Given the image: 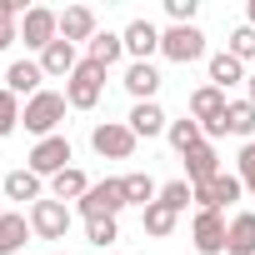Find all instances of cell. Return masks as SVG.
<instances>
[{"instance_id":"cell-3","label":"cell","mask_w":255,"mask_h":255,"mask_svg":"<svg viewBox=\"0 0 255 255\" xmlns=\"http://www.w3.org/2000/svg\"><path fill=\"white\" fill-rule=\"evenodd\" d=\"M160 55H165L170 65H195V60H205V30H200V25H170V30H160Z\"/></svg>"},{"instance_id":"cell-4","label":"cell","mask_w":255,"mask_h":255,"mask_svg":"<svg viewBox=\"0 0 255 255\" xmlns=\"http://www.w3.org/2000/svg\"><path fill=\"white\" fill-rule=\"evenodd\" d=\"M100 95H105V65L80 60V65H75V75L65 80V100H70V110H95V105H100Z\"/></svg>"},{"instance_id":"cell-36","label":"cell","mask_w":255,"mask_h":255,"mask_svg":"<svg viewBox=\"0 0 255 255\" xmlns=\"http://www.w3.org/2000/svg\"><path fill=\"white\" fill-rule=\"evenodd\" d=\"M245 100H250V105H255V75H250V80H245Z\"/></svg>"},{"instance_id":"cell-15","label":"cell","mask_w":255,"mask_h":255,"mask_svg":"<svg viewBox=\"0 0 255 255\" xmlns=\"http://www.w3.org/2000/svg\"><path fill=\"white\" fill-rule=\"evenodd\" d=\"M120 40H125V55H130V60H150V55L160 50V30H155L145 15L125 25V30H120Z\"/></svg>"},{"instance_id":"cell-6","label":"cell","mask_w":255,"mask_h":255,"mask_svg":"<svg viewBox=\"0 0 255 255\" xmlns=\"http://www.w3.org/2000/svg\"><path fill=\"white\" fill-rule=\"evenodd\" d=\"M20 40H25V50H45V45H55L60 40V15L55 10H45V5H30L25 15H20Z\"/></svg>"},{"instance_id":"cell-13","label":"cell","mask_w":255,"mask_h":255,"mask_svg":"<svg viewBox=\"0 0 255 255\" xmlns=\"http://www.w3.org/2000/svg\"><path fill=\"white\" fill-rule=\"evenodd\" d=\"M95 35H100V25H95V10H90V5H65V10H60V40H70V45L85 40V45H90Z\"/></svg>"},{"instance_id":"cell-22","label":"cell","mask_w":255,"mask_h":255,"mask_svg":"<svg viewBox=\"0 0 255 255\" xmlns=\"http://www.w3.org/2000/svg\"><path fill=\"white\" fill-rule=\"evenodd\" d=\"M0 190H5V200H20V205H25V200H30V205H35V200H45V185H40V175H35V170H10Z\"/></svg>"},{"instance_id":"cell-25","label":"cell","mask_w":255,"mask_h":255,"mask_svg":"<svg viewBox=\"0 0 255 255\" xmlns=\"http://www.w3.org/2000/svg\"><path fill=\"white\" fill-rule=\"evenodd\" d=\"M90 185H95V180H85V170L70 165V170H60V175L50 180V200H65V205H70V200H85Z\"/></svg>"},{"instance_id":"cell-26","label":"cell","mask_w":255,"mask_h":255,"mask_svg":"<svg viewBox=\"0 0 255 255\" xmlns=\"http://www.w3.org/2000/svg\"><path fill=\"white\" fill-rule=\"evenodd\" d=\"M120 185H125V200H130V205H140V210L160 200V185H155L145 170H130V175H120Z\"/></svg>"},{"instance_id":"cell-16","label":"cell","mask_w":255,"mask_h":255,"mask_svg":"<svg viewBox=\"0 0 255 255\" xmlns=\"http://www.w3.org/2000/svg\"><path fill=\"white\" fill-rule=\"evenodd\" d=\"M180 160H185V180H190V185H205L210 175H220V150H215V140H200V145L185 150Z\"/></svg>"},{"instance_id":"cell-17","label":"cell","mask_w":255,"mask_h":255,"mask_svg":"<svg viewBox=\"0 0 255 255\" xmlns=\"http://www.w3.org/2000/svg\"><path fill=\"white\" fill-rule=\"evenodd\" d=\"M30 215L25 210H5L0 215V255H20L25 245H30Z\"/></svg>"},{"instance_id":"cell-35","label":"cell","mask_w":255,"mask_h":255,"mask_svg":"<svg viewBox=\"0 0 255 255\" xmlns=\"http://www.w3.org/2000/svg\"><path fill=\"white\" fill-rule=\"evenodd\" d=\"M195 0H165V15H170V25H195Z\"/></svg>"},{"instance_id":"cell-2","label":"cell","mask_w":255,"mask_h":255,"mask_svg":"<svg viewBox=\"0 0 255 255\" xmlns=\"http://www.w3.org/2000/svg\"><path fill=\"white\" fill-rule=\"evenodd\" d=\"M125 205V185H120V175H110V180H95L90 190H85V200H75V215L80 220H115Z\"/></svg>"},{"instance_id":"cell-34","label":"cell","mask_w":255,"mask_h":255,"mask_svg":"<svg viewBox=\"0 0 255 255\" xmlns=\"http://www.w3.org/2000/svg\"><path fill=\"white\" fill-rule=\"evenodd\" d=\"M85 240L105 250V245H115V240H120V225H115V220H85Z\"/></svg>"},{"instance_id":"cell-1","label":"cell","mask_w":255,"mask_h":255,"mask_svg":"<svg viewBox=\"0 0 255 255\" xmlns=\"http://www.w3.org/2000/svg\"><path fill=\"white\" fill-rule=\"evenodd\" d=\"M65 110H70V100H65L60 90H40V95H30V100H25V110H20V125H25L30 135L50 140V135H60V120H65Z\"/></svg>"},{"instance_id":"cell-5","label":"cell","mask_w":255,"mask_h":255,"mask_svg":"<svg viewBox=\"0 0 255 255\" xmlns=\"http://www.w3.org/2000/svg\"><path fill=\"white\" fill-rule=\"evenodd\" d=\"M135 145H140V140H135V130H130L125 120H100L95 130H90V150L105 155V160H130Z\"/></svg>"},{"instance_id":"cell-7","label":"cell","mask_w":255,"mask_h":255,"mask_svg":"<svg viewBox=\"0 0 255 255\" xmlns=\"http://www.w3.org/2000/svg\"><path fill=\"white\" fill-rule=\"evenodd\" d=\"M70 220H75V210L65 205V200H35L30 205V230L40 235V240H65V230H70Z\"/></svg>"},{"instance_id":"cell-24","label":"cell","mask_w":255,"mask_h":255,"mask_svg":"<svg viewBox=\"0 0 255 255\" xmlns=\"http://www.w3.org/2000/svg\"><path fill=\"white\" fill-rule=\"evenodd\" d=\"M120 55H125V40H120L115 30H100V35L85 45V60H95V65H105V70L120 65Z\"/></svg>"},{"instance_id":"cell-27","label":"cell","mask_w":255,"mask_h":255,"mask_svg":"<svg viewBox=\"0 0 255 255\" xmlns=\"http://www.w3.org/2000/svg\"><path fill=\"white\" fill-rule=\"evenodd\" d=\"M20 15H25V0H0V50L20 40Z\"/></svg>"},{"instance_id":"cell-28","label":"cell","mask_w":255,"mask_h":255,"mask_svg":"<svg viewBox=\"0 0 255 255\" xmlns=\"http://www.w3.org/2000/svg\"><path fill=\"white\" fill-rule=\"evenodd\" d=\"M175 220H180V215H175L170 205H160V200L140 210V225H145V235H155V240H165V235L175 230Z\"/></svg>"},{"instance_id":"cell-23","label":"cell","mask_w":255,"mask_h":255,"mask_svg":"<svg viewBox=\"0 0 255 255\" xmlns=\"http://www.w3.org/2000/svg\"><path fill=\"white\" fill-rule=\"evenodd\" d=\"M250 75H245V65L230 55V50H220V55H210V85L215 90H230V85H245Z\"/></svg>"},{"instance_id":"cell-12","label":"cell","mask_w":255,"mask_h":255,"mask_svg":"<svg viewBox=\"0 0 255 255\" xmlns=\"http://www.w3.org/2000/svg\"><path fill=\"white\" fill-rule=\"evenodd\" d=\"M125 125L135 130V140H155V135H165V130H170V120H165V110H160L155 100H140V105H130Z\"/></svg>"},{"instance_id":"cell-19","label":"cell","mask_w":255,"mask_h":255,"mask_svg":"<svg viewBox=\"0 0 255 255\" xmlns=\"http://www.w3.org/2000/svg\"><path fill=\"white\" fill-rule=\"evenodd\" d=\"M225 255H255V210L230 215V225H225Z\"/></svg>"},{"instance_id":"cell-33","label":"cell","mask_w":255,"mask_h":255,"mask_svg":"<svg viewBox=\"0 0 255 255\" xmlns=\"http://www.w3.org/2000/svg\"><path fill=\"white\" fill-rule=\"evenodd\" d=\"M235 175H240L245 195L255 200V140H250V145H240V155H235Z\"/></svg>"},{"instance_id":"cell-20","label":"cell","mask_w":255,"mask_h":255,"mask_svg":"<svg viewBox=\"0 0 255 255\" xmlns=\"http://www.w3.org/2000/svg\"><path fill=\"white\" fill-rule=\"evenodd\" d=\"M125 90L135 95V105H140V100H155V90H160V70H155L150 60H130V65H125Z\"/></svg>"},{"instance_id":"cell-11","label":"cell","mask_w":255,"mask_h":255,"mask_svg":"<svg viewBox=\"0 0 255 255\" xmlns=\"http://www.w3.org/2000/svg\"><path fill=\"white\" fill-rule=\"evenodd\" d=\"M225 215L220 210H195V220H190V240H195V250L200 255H225Z\"/></svg>"},{"instance_id":"cell-10","label":"cell","mask_w":255,"mask_h":255,"mask_svg":"<svg viewBox=\"0 0 255 255\" xmlns=\"http://www.w3.org/2000/svg\"><path fill=\"white\" fill-rule=\"evenodd\" d=\"M25 170H35L40 180H45V175L55 180L60 170H70V140H65V135H50V140H35V150H30V165H25Z\"/></svg>"},{"instance_id":"cell-37","label":"cell","mask_w":255,"mask_h":255,"mask_svg":"<svg viewBox=\"0 0 255 255\" xmlns=\"http://www.w3.org/2000/svg\"><path fill=\"white\" fill-rule=\"evenodd\" d=\"M245 25H255V0H250V5H245Z\"/></svg>"},{"instance_id":"cell-32","label":"cell","mask_w":255,"mask_h":255,"mask_svg":"<svg viewBox=\"0 0 255 255\" xmlns=\"http://www.w3.org/2000/svg\"><path fill=\"white\" fill-rule=\"evenodd\" d=\"M225 50H230V55H235L240 65H245V60H255V25H235V30H230V45H225Z\"/></svg>"},{"instance_id":"cell-18","label":"cell","mask_w":255,"mask_h":255,"mask_svg":"<svg viewBox=\"0 0 255 255\" xmlns=\"http://www.w3.org/2000/svg\"><path fill=\"white\" fill-rule=\"evenodd\" d=\"M40 80H45L40 60H10V70H5V90H10V95H25V100L45 90Z\"/></svg>"},{"instance_id":"cell-30","label":"cell","mask_w":255,"mask_h":255,"mask_svg":"<svg viewBox=\"0 0 255 255\" xmlns=\"http://www.w3.org/2000/svg\"><path fill=\"white\" fill-rule=\"evenodd\" d=\"M190 200H195V185H190L185 175H180V180H165V185H160V205H170L175 215H180V210H185Z\"/></svg>"},{"instance_id":"cell-31","label":"cell","mask_w":255,"mask_h":255,"mask_svg":"<svg viewBox=\"0 0 255 255\" xmlns=\"http://www.w3.org/2000/svg\"><path fill=\"white\" fill-rule=\"evenodd\" d=\"M20 95H10V90H0V140L5 135H15V125H20Z\"/></svg>"},{"instance_id":"cell-8","label":"cell","mask_w":255,"mask_h":255,"mask_svg":"<svg viewBox=\"0 0 255 255\" xmlns=\"http://www.w3.org/2000/svg\"><path fill=\"white\" fill-rule=\"evenodd\" d=\"M225 90H215V85H200L195 95H190V120H200V130H205V140H215V135H225L220 130V120H225Z\"/></svg>"},{"instance_id":"cell-21","label":"cell","mask_w":255,"mask_h":255,"mask_svg":"<svg viewBox=\"0 0 255 255\" xmlns=\"http://www.w3.org/2000/svg\"><path fill=\"white\" fill-rule=\"evenodd\" d=\"M220 130H225V135H240V140L250 145V140H255V105H250V100H230Z\"/></svg>"},{"instance_id":"cell-14","label":"cell","mask_w":255,"mask_h":255,"mask_svg":"<svg viewBox=\"0 0 255 255\" xmlns=\"http://www.w3.org/2000/svg\"><path fill=\"white\" fill-rule=\"evenodd\" d=\"M80 60H85V55H80L70 40H55V45L40 50V70H45V80H70Z\"/></svg>"},{"instance_id":"cell-9","label":"cell","mask_w":255,"mask_h":255,"mask_svg":"<svg viewBox=\"0 0 255 255\" xmlns=\"http://www.w3.org/2000/svg\"><path fill=\"white\" fill-rule=\"evenodd\" d=\"M240 195H245V185H240L235 170H220V175H210L205 185H195V205H200V210H220V215H225V205H235Z\"/></svg>"},{"instance_id":"cell-29","label":"cell","mask_w":255,"mask_h":255,"mask_svg":"<svg viewBox=\"0 0 255 255\" xmlns=\"http://www.w3.org/2000/svg\"><path fill=\"white\" fill-rule=\"evenodd\" d=\"M165 140L175 145V155H185V150H195V145L205 140V130H200V120H170Z\"/></svg>"}]
</instances>
